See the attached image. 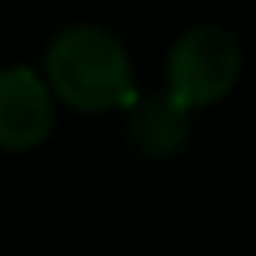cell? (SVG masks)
<instances>
[{"label": "cell", "mask_w": 256, "mask_h": 256, "mask_svg": "<svg viewBox=\"0 0 256 256\" xmlns=\"http://www.w3.org/2000/svg\"><path fill=\"white\" fill-rule=\"evenodd\" d=\"M42 72L72 113H113L140 98L124 38L102 23H72L49 38Z\"/></svg>", "instance_id": "6da1fadb"}, {"label": "cell", "mask_w": 256, "mask_h": 256, "mask_svg": "<svg viewBox=\"0 0 256 256\" xmlns=\"http://www.w3.org/2000/svg\"><path fill=\"white\" fill-rule=\"evenodd\" d=\"M241 68L245 56L238 38L218 23H196L177 34L166 53V90L192 110H208L234 94Z\"/></svg>", "instance_id": "7a4b0ae2"}, {"label": "cell", "mask_w": 256, "mask_h": 256, "mask_svg": "<svg viewBox=\"0 0 256 256\" xmlns=\"http://www.w3.org/2000/svg\"><path fill=\"white\" fill-rule=\"evenodd\" d=\"M192 117L196 110L162 87L154 94H140L128 106L124 136L140 158H174L192 140Z\"/></svg>", "instance_id": "277c9868"}, {"label": "cell", "mask_w": 256, "mask_h": 256, "mask_svg": "<svg viewBox=\"0 0 256 256\" xmlns=\"http://www.w3.org/2000/svg\"><path fill=\"white\" fill-rule=\"evenodd\" d=\"M56 110L60 98L42 68L30 64L0 68V151L4 154H30L46 147L56 132Z\"/></svg>", "instance_id": "3957f363"}]
</instances>
